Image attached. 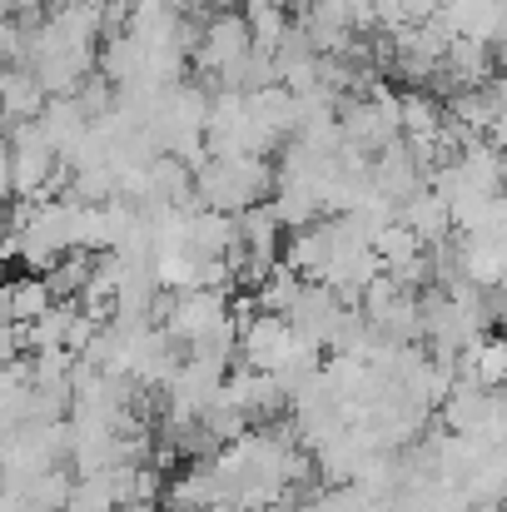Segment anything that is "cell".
<instances>
[{"label": "cell", "mask_w": 507, "mask_h": 512, "mask_svg": "<svg viewBox=\"0 0 507 512\" xmlns=\"http://www.w3.org/2000/svg\"><path fill=\"white\" fill-rule=\"evenodd\" d=\"M269 189H274V170L259 155L204 160L194 170V204L199 209H214V214H244V209L264 204Z\"/></svg>", "instance_id": "obj_1"}, {"label": "cell", "mask_w": 507, "mask_h": 512, "mask_svg": "<svg viewBox=\"0 0 507 512\" xmlns=\"http://www.w3.org/2000/svg\"><path fill=\"white\" fill-rule=\"evenodd\" d=\"M338 135H343L348 150H358V155L373 160L378 150H388L393 140H403V125H398V95L378 80L368 95L343 100V110H338Z\"/></svg>", "instance_id": "obj_2"}, {"label": "cell", "mask_w": 507, "mask_h": 512, "mask_svg": "<svg viewBox=\"0 0 507 512\" xmlns=\"http://www.w3.org/2000/svg\"><path fill=\"white\" fill-rule=\"evenodd\" d=\"M249 50H254V35H249L244 15H239V10H219V15L204 20L199 50H194L189 60H194V70L204 75V85H214V80H219L229 65H239Z\"/></svg>", "instance_id": "obj_3"}, {"label": "cell", "mask_w": 507, "mask_h": 512, "mask_svg": "<svg viewBox=\"0 0 507 512\" xmlns=\"http://www.w3.org/2000/svg\"><path fill=\"white\" fill-rule=\"evenodd\" d=\"M398 125H403V140H408V145H438V150H443L448 110H443L428 90H408V95H398Z\"/></svg>", "instance_id": "obj_4"}, {"label": "cell", "mask_w": 507, "mask_h": 512, "mask_svg": "<svg viewBox=\"0 0 507 512\" xmlns=\"http://www.w3.org/2000/svg\"><path fill=\"white\" fill-rule=\"evenodd\" d=\"M398 224H403V229H413V234H418V244L428 249V244H443V239H448V229H453V209H448V199H443V194L418 189L413 199H403V204H398Z\"/></svg>", "instance_id": "obj_5"}, {"label": "cell", "mask_w": 507, "mask_h": 512, "mask_svg": "<svg viewBox=\"0 0 507 512\" xmlns=\"http://www.w3.org/2000/svg\"><path fill=\"white\" fill-rule=\"evenodd\" d=\"M55 309V294L45 284V274H20V279H5V324H35L40 314Z\"/></svg>", "instance_id": "obj_6"}, {"label": "cell", "mask_w": 507, "mask_h": 512, "mask_svg": "<svg viewBox=\"0 0 507 512\" xmlns=\"http://www.w3.org/2000/svg\"><path fill=\"white\" fill-rule=\"evenodd\" d=\"M45 90H40V80L30 75V70H10L5 75V90H0V120H10V125H35L40 120V110H45Z\"/></svg>", "instance_id": "obj_7"}, {"label": "cell", "mask_w": 507, "mask_h": 512, "mask_svg": "<svg viewBox=\"0 0 507 512\" xmlns=\"http://www.w3.org/2000/svg\"><path fill=\"white\" fill-rule=\"evenodd\" d=\"M239 15H244V25H249V35H254V45H259V50H279V45H284V35L294 30L289 0H244V5H239Z\"/></svg>", "instance_id": "obj_8"}, {"label": "cell", "mask_w": 507, "mask_h": 512, "mask_svg": "<svg viewBox=\"0 0 507 512\" xmlns=\"http://www.w3.org/2000/svg\"><path fill=\"white\" fill-rule=\"evenodd\" d=\"M468 383L478 388H507V339H478L468 348Z\"/></svg>", "instance_id": "obj_9"}, {"label": "cell", "mask_w": 507, "mask_h": 512, "mask_svg": "<svg viewBox=\"0 0 507 512\" xmlns=\"http://www.w3.org/2000/svg\"><path fill=\"white\" fill-rule=\"evenodd\" d=\"M65 512H120V493H115V473H95V478H75Z\"/></svg>", "instance_id": "obj_10"}, {"label": "cell", "mask_w": 507, "mask_h": 512, "mask_svg": "<svg viewBox=\"0 0 507 512\" xmlns=\"http://www.w3.org/2000/svg\"><path fill=\"white\" fill-rule=\"evenodd\" d=\"M0 20H15V25L35 30L45 20V0H0Z\"/></svg>", "instance_id": "obj_11"}, {"label": "cell", "mask_w": 507, "mask_h": 512, "mask_svg": "<svg viewBox=\"0 0 507 512\" xmlns=\"http://www.w3.org/2000/svg\"><path fill=\"white\" fill-rule=\"evenodd\" d=\"M45 5H55V10H65V5H95V0H45Z\"/></svg>", "instance_id": "obj_12"}, {"label": "cell", "mask_w": 507, "mask_h": 512, "mask_svg": "<svg viewBox=\"0 0 507 512\" xmlns=\"http://www.w3.org/2000/svg\"><path fill=\"white\" fill-rule=\"evenodd\" d=\"M299 5H324V0H299Z\"/></svg>", "instance_id": "obj_13"}]
</instances>
